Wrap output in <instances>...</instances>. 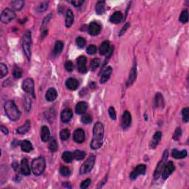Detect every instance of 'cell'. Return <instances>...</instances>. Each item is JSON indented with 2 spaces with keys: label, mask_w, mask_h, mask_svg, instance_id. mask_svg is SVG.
<instances>
[{
  "label": "cell",
  "mask_w": 189,
  "mask_h": 189,
  "mask_svg": "<svg viewBox=\"0 0 189 189\" xmlns=\"http://www.w3.org/2000/svg\"><path fill=\"white\" fill-rule=\"evenodd\" d=\"M110 49V44H109V41H104L102 42V44L100 45L99 47V52L101 56H104V55L108 53Z\"/></svg>",
  "instance_id": "cell-25"
},
{
  "label": "cell",
  "mask_w": 189,
  "mask_h": 189,
  "mask_svg": "<svg viewBox=\"0 0 189 189\" xmlns=\"http://www.w3.org/2000/svg\"><path fill=\"white\" fill-rule=\"evenodd\" d=\"M30 128H31V122H30V120H27L23 126L17 128L16 132L19 135H24L29 132Z\"/></svg>",
  "instance_id": "cell-28"
},
{
  "label": "cell",
  "mask_w": 189,
  "mask_h": 189,
  "mask_svg": "<svg viewBox=\"0 0 189 189\" xmlns=\"http://www.w3.org/2000/svg\"><path fill=\"white\" fill-rule=\"evenodd\" d=\"M179 22H182V23L185 24L187 23L188 21V12L187 10H184L182 11V13L180 14V16H179Z\"/></svg>",
  "instance_id": "cell-37"
},
{
  "label": "cell",
  "mask_w": 189,
  "mask_h": 189,
  "mask_svg": "<svg viewBox=\"0 0 189 189\" xmlns=\"http://www.w3.org/2000/svg\"><path fill=\"white\" fill-rule=\"evenodd\" d=\"M100 64H101V61H100L99 58H95L94 59H92V61L91 62V69L92 70H94L100 66Z\"/></svg>",
  "instance_id": "cell-46"
},
{
  "label": "cell",
  "mask_w": 189,
  "mask_h": 189,
  "mask_svg": "<svg viewBox=\"0 0 189 189\" xmlns=\"http://www.w3.org/2000/svg\"><path fill=\"white\" fill-rule=\"evenodd\" d=\"M73 118V111L70 109H65L61 111V121L66 124V123L69 122Z\"/></svg>",
  "instance_id": "cell-16"
},
{
  "label": "cell",
  "mask_w": 189,
  "mask_h": 189,
  "mask_svg": "<svg viewBox=\"0 0 189 189\" xmlns=\"http://www.w3.org/2000/svg\"><path fill=\"white\" fill-rule=\"evenodd\" d=\"M92 121V118L90 115H84L81 118V122L84 124H89Z\"/></svg>",
  "instance_id": "cell-43"
},
{
  "label": "cell",
  "mask_w": 189,
  "mask_h": 189,
  "mask_svg": "<svg viewBox=\"0 0 189 189\" xmlns=\"http://www.w3.org/2000/svg\"><path fill=\"white\" fill-rule=\"evenodd\" d=\"M84 2L82 1V0H74V1H72L71 4L75 7H80L81 6V5L84 4Z\"/></svg>",
  "instance_id": "cell-52"
},
{
  "label": "cell",
  "mask_w": 189,
  "mask_h": 189,
  "mask_svg": "<svg viewBox=\"0 0 189 189\" xmlns=\"http://www.w3.org/2000/svg\"><path fill=\"white\" fill-rule=\"evenodd\" d=\"M58 97V92L55 88H50L45 94V98L47 101H54Z\"/></svg>",
  "instance_id": "cell-18"
},
{
  "label": "cell",
  "mask_w": 189,
  "mask_h": 189,
  "mask_svg": "<svg viewBox=\"0 0 189 189\" xmlns=\"http://www.w3.org/2000/svg\"><path fill=\"white\" fill-rule=\"evenodd\" d=\"M181 135H182V129H181V128L178 127L176 128L175 132L173 136V138L176 140V141H177V140H179V137H181Z\"/></svg>",
  "instance_id": "cell-49"
},
{
  "label": "cell",
  "mask_w": 189,
  "mask_h": 189,
  "mask_svg": "<svg viewBox=\"0 0 189 189\" xmlns=\"http://www.w3.org/2000/svg\"><path fill=\"white\" fill-rule=\"evenodd\" d=\"M85 156H86V153L83 151L81 150H75L74 152H73V157H74V159H75L76 160H82L83 159H84Z\"/></svg>",
  "instance_id": "cell-36"
},
{
  "label": "cell",
  "mask_w": 189,
  "mask_h": 189,
  "mask_svg": "<svg viewBox=\"0 0 189 189\" xmlns=\"http://www.w3.org/2000/svg\"><path fill=\"white\" fill-rule=\"evenodd\" d=\"M21 172L22 174L25 176L31 174V168H30L27 158L22 159V162H21Z\"/></svg>",
  "instance_id": "cell-15"
},
{
  "label": "cell",
  "mask_w": 189,
  "mask_h": 189,
  "mask_svg": "<svg viewBox=\"0 0 189 189\" xmlns=\"http://www.w3.org/2000/svg\"><path fill=\"white\" fill-rule=\"evenodd\" d=\"M5 111L10 120L16 121L20 118L21 112L13 101H7L5 104Z\"/></svg>",
  "instance_id": "cell-2"
},
{
  "label": "cell",
  "mask_w": 189,
  "mask_h": 189,
  "mask_svg": "<svg viewBox=\"0 0 189 189\" xmlns=\"http://www.w3.org/2000/svg\"><path fill=\"white\" fill-rule=\"evenodd\" d=\"M111 73H112V68L111 67H107L104 70L102 73V75L101 76V79H100V82L101 84H105L107 81L110 78Z\"/></svg>",
  "instance_id": "cell-17"
},
{
  "label": "cell",
  "mask_w": 189,
  "mask_h": 189,
  "mask_svg": "<svg viewBox=\"0 0 189 189\" xmlns=\"http://www.w3.org/2000/svg\"><path fill=\"white\" fill-rule=\"evenodd\" d=\"M14 166V169L16 170V171L17 169H19V165L16 163V162H14V166Z\"/></svg>",
  "instance_id": "cell-56"
},
{
  "label": "cell",
  "mask_w": 189,
  "mask_h": 189,
  "mask_svg": "<svg viewBox=\"0 0 189 189\" xmlns=\"http://www.w3.org/2000/svg\"><path fill=\"white\" fill-rule=\"evenodd\" d=\"M109 115L110 116V118L112 119V120H116L117 118V115H116V111H115V109H114V107H109Z\"/></svg>",
  "instance_id": "cell-50"
},
{
  "label": "cell",
  "mask_w": 189,
  "mask_h": 189,
  "mask_svg": "<svg viewBox=\"0 0 189 189\" xmlns=\"http://www.w3.org/2000/svg\"><path fill=\"white\" fill-rule=\"evenodd\" d=\"M66 86L69 90H75L78 86V81L77 79L69 78L66 81Z\"/></svg>",
  "instance_id": "cell-22"
},
{
  "label": "cell",
  "mask_w": 189,
  "mask_h": 189,
  "mask_svg": "<svg viewBox=\"0 0 189 189\" xmlns=\"http://www.w3.org/2000/svg\"><path fill=\"white\" fill-rule=\"evenodd\" d=\"M64 49V43L61 41H57L55 44L54 53L56 55L60 54Z\"/></svg>",
  "instance_id": "cell-35"
},
{
  "label": "cell",
  "mask_w": 189,
  "mask_h": 189,
  "mask_svg": "<svg viewBox=\"0 0 189 189\" xmlns=\"http://www.w3.org/2000/svg\"><path fill=\"white\" fill-rule=\"evenodd\" d=\"M73 22H74V14H73V10L69 9V10H67V13H66L65 26L67 27H70L73 25Z\"/></svg>",
  "instance_id": "cell-21"
},
{
  "label": "cell",
  "mask_w": 189,
  "mask_h": 189,
  "mask_svg": "<svg viewBox=\"0 0 189 189\" xmlns=\"http://www.w3.org/2000/svg\"><path fill=\"white\" fill-rule=\"evenodd\" d=\"M47 7H48V4H47V2L41 3V5H40V6H39V8H40V10L41 11L46 10L47 9Z\"/></svg>",
  "instance_id": "cell-54"
},
{
  "label": "cell",
  "mask_w": 189,
  "mask_h": 189,
  "mask_svg": "<svg viewBox=\"0 0 189 189\" xmlns=\"http://www.w3.org/2000/svg\"><path fill=\"white\" fill-rule=\"evenodd\" d=\"M13 75L15 78H20L22 76V70L20 67L15 66L13 69Z\"/></svg>",
  "instance_id": "cell-39"
},
{
  "label": "cell",
  "mask_w": 189,
  "mask_h": 189,
  "mask_svg": "<svg viewBox=\"0 0 189 189\" xmlns=\"http://www.w3.org/2000/svg\"><path fill=\"white\" fill-rule=\"evenodd\" d=\"M104 135V127L101 122H96L93 126V138L90 143L92 149L96 150L101 148L103 145V139Z\"/></svg>",
  "instance_id": "cell-1"
},
{
  "label": "cell",
  "mask_w": 189,
  "mask_h": 189,
  "mask_svg": "<svg viewBox=\"0 0 189 189\" xmlns=\"http://www.w3.org/2000/svg\"><path fill=\"white\" fill-rule=\"evenodd\" d=\"M7 73H8V69L7 66L3 63L0 64V77L4 78L7 74Z\"/></svg>",
  "instance_id": "cell-41"
},
{
  "label": "cell",
  "mask_w": 189,
  "mask_h": 189,
  "mask_svg": "<svg viewBox=\"0 0 189 189\" xmlns=\"http://www.w3.org/2000/svg\"><path fill=\"white\" fill-rule=\"evenodd\" d=\"M73 140L78 143H82L85 141V132L82 128H77L73 133Z\"/></svg>",
  "instance_id": "cell-12"
},
{
  "label": "cell",
  "mask_w": 189,
  "mask_h": 189,
  "mask_svg": "<svg viewBox=\"0 0 189 189\" xmlns=\"http://www.w3.org/2000/svg\"><path fill=\"white\" fill-rule=\"evenodd\" d=\"M24 108H25L26 111H29L31 109V98L29 96L26 95L25 98H24Z\"/></svg>",
  "instance_id": "cell-45"
},
{
  "label": "cell",
  "mask_w": 189,
  "mask_h": 189,
  "mask_svg": "<svg viewBox=\"0 0 189 189\" xmlns=\"http://www.w3.org/2000/svg\"><path fill=\"white\" fill-rule=\"evenodd\" d=\"M96 51H97V47H96L95 45L91 44L86 48V52L90 55H94L96 52Z\"/></svg>",
  "instance_id": "cell-47"
},
{
  "label": "cell",
  "mask_w": 189,
  "mask_h": 189,
  "mask_svg": "<svg viewBox=\"0 0 189 189\" xmlns=\"http://www.w3.org/2000/svg\"><path fill=\"white\" fill-rule=\"evenodd\" d=\"M45 167H46V162L42 157L34 159L31 162L32 171L36 176H39L43 174L45 170Z\"/></svg>",
  "instance_id": "cell-3"
},
{
  "label": "cell",
  "mask_w": 189,
  "mask_h": 189,
  "mask_svg": "<svg viewBox=\"0 0 189 189\" xmlns=\"http://www.w3.org/2000/svg\"><path fill=\"white\" fill-rule=\"evenodd\" d=\"M0 130H1V132H3L5 135H8V130H7V128L6 127H5V126H1V127H0Z\"/></svg>",
  "instance_id": "cell-55"
},
{
  "label": "cell",
  "mask_w": 189,
  "mask_h": 189,
  "mask_svg": "<svg viewBox=\"0 0 189 189\" xmlns=\"http://www.w3.org/2000/svg\"><path fill=\"white\" fill-rule=\"evenodd\" d=\"M168 156H169V152H168L167 150H166L165 152H164L163 156H162L161 160L158 162V166H157V168L155 169V171H154V177L155 179H158L159 177H160V174H161L162 170H163L164 166H165L166 165V162L168 159Z\"/></svg>",
  "instance_id": "cell-8"
},
{
  "label": "cell",
  "mask_w": 189,
  "mask_h": 189,
  "mask_svg": "<svg viewBox=\"0 0 189 189\" xmlns=\"http://www.w3.org/2000/svg\"><path fill=\"white\" fill-rule=\"evenodd\" d=\"M69 136H70V132L68 128H64L60 132V137L62 141H67L69 138Z\"/></svg>",
  "instance_id": "cell-38"
},
{
  "label": "cell",
  "mask_w": 189,
  "mask_h": 189,
  "mask_svg": "<svg viewBox=\"0 0 189 189\" xmlns=\"http://www.w3.org/2000/svg\"><path fill=\"white\" fill-rule=\"evenodd\" d=\"M182 115H183V121L185 123H188L189 120V109L188 107H186V108L183 109Z\"/></svg>",
  "instance_id": "cell-42"
},
{
  "label": "cell",
  "mask_w": 189,
  "mask_h": 189,
  "mask_svg": "<svg viewBox=\"0 0 189 189\" xmlns=\"http://www.w3.org/2000/svg\"><path fill=\"white\" fill-rule=\"evenodd\" d=\"M88 109V103L84 101H81L77 103L76 107H75V111L77 114L82 115L86 112V111Z\"/></svg>",
  "instance_id": "cell-20"
},
{
  "label": "cell",
  "mask_w": 189,
  "mask_h": 189,
  "mask_svg": "<svg viewBox=\"0 0 189 189\" xmlns=\"http://www.w3.org/2000/svg\"><path fill=\"white\" fill-rule=\"evenodd\" d=\"M60 174L64 177H69L71 174V171L70 169H69L68 167H66V166H61L60 168Z\"/></svg>",
  "instance_id": "cell-40"
},
{
  "label": "cell",
  "mask_w": 189,
  "mask_h": 189,
  "mask_svg": "<svg viewBox=\"0 0 189 189\" xmlns=\"http://www.w3.org/2000/svg\"><path fill=\"white\" fill-rule=\"evenodd\" d=\"M187 154H188V152L186 150L179 151L176 149H174L171 152V155L175 159H183L186 158Z\"/></svg>",
  "instance_id": "cell-26"
},
{
  "label": "cell",
  "mask_w": 189,
  "mask_h": 189,
  "mask_svg": "<svg viewBox=\"0 0 189 189\" xmlns=\"http://www.w3.org/2000/svg\"><path fill=\"white\" fill-rule=\"evenodd\" d=\"M21 149L24 152H31L33 149V146L31 143V141H27V140H24L21 142L20 143Z\"/></svg>",
  "instance_id": "cell-23"
},
{
  "label": "cell",
  "mask_w": 189,
  "mask_h": 189,
  "mask_svg": "<svg viewBox=\"0 0 189 189\" xmlns=\"http://www.w3.org/2000/svg\"><path fill=\"white\" fill-rule=\"evenodd\" d=\"M105 6H106V2L104 1L98 2V3L96 4L95 6V10L97 14L98 15L103 14V13L105 12Z\"/></svg>",
  "instance_id": "cell-30"
},
{
  "label": "cell",
  "mask_w": 189,
  "mask_h": 189,
  "mask_svg": "<svg viewBox=\"0 0 189 189\" xmlns=\"http://www.w3.org/2000/svg\"><path fill=\"white\" fill-rule=\"evenodd\" d=\"M64 67H65L66 70L70 73V72L73 71V69H74V65H73V62L70 61H68L66 62L65 64H64Z\"/></svg>",
  "instance_id": "cell-48"
},
{
  "label": "cell",
  "mask_w": 189,
  "mask_h": 189,
  "mask_svg": "<svg viewBox=\"0 0 189 189\" xmlns=\"http://www.w3.org/2000/svg\"><path fill=\"white\" fill-rule=\"evenodd\" d=\"M90 183H91V179H85L84 181H83L82 183H81V188H83V189H86L89 186H90Z\"/></svg>",
  "instance_id": "cell-51"
},
{
  "label": "cell",
  "mask_w": 189,
  "mask_h": 189,
  "mask_svg": "<svg viewBox=\"0 0 189 189\" xmlns=\"http://www.w3.org/2000/svg\"><path fill=\"white\" fill-rule=\"evenodd\" d=\"M13 8L16 10H20L24 5V2L22 0H16V1H13L11 2Z\"/></svg>",
  "instance_id": "cell-34"
},
{
  "label": "cell",
  "mask_w": 189,
  "mask_h": 189,
  "mask_svg": "<svg viewBox=\"0 0 189 189\" xmlns=\"http://www.w3.org/2000/svg\"><path fill=\"white\" fill-rule=\"evenodd\" d=\"M155 105L157 107H161L163 108L164 107V99L162 94L158 93L155 96Z\"/></svg>",
  "instance_id": "cell-32"
},
{
  "label": "cell",
  "mask_w": 189,
  "mask_h": 189,
  "mask_svg": "<svg viewBox=\"0 0 189 189\" xmlns=\"http://www.w3.org/2000/svg\"><path fill=\"white\" fill-rule=\"evenodd\" d=\"M16 18V14L13 10L10 8H6L3 10L1 16H0V19L1 22L4 24H8L10 23L12 20H14Z\"/></svg>",
  "instance_id": "cell-6"
},
{
  "label": "cell",
  "mask_w": 189,
  "mask_h": 189,
  "mask_svg": "<svg viewBox=\"0 0 189 189\" xmlns=\"http://www.w3.org/2000/svg\"><path fill=\"white\" fill-rule=\"evenodd\" d=\"M132 115L128 111H125L123 114L121 119V126L124 129H126L131 125Z\"/></svg>",
  "instance_id": "cell-11"
},
{
  "label": "cell",
  "mask_w": 189,
  "mask_h": 189,
  "mask_svg": "<svg viewBox=\"0 0 189 189\" xmlns=\"http://www.w3.org/2000/svg\"><path fill=\"white\" fill-rule=\"evenodd\" d=\"M175 170V166L173 162L169 161L164 166L163 170L162 171V177L163 179H166L170 175L172 174Z\"/></svg>",
  "instance_id": "cell-9"
},
{
  "label": "cell",
  "mask_w": 189,
  "mask_h": 189,
  "mask_svg": "<svg viewBox=\"0 0 189 189\" xmlns=\"http://www.w3.org/2000/svg\"><path fill=\"white\" fill-rule=\"evenodd\" d=\"M48 148L50 149V151L51 152L54 153L56 152H57L58 150V143L57 141H56V139L54 138H51L49 141L48 143Z\"/></svg>",
  "instance_id": "cell-31"
},
{
  "label": "cell",
  "mask_w": 189,
  "mask_h": 189,
  "mask_svg": "<svg viewBox=\"0 0 189 189\" xmlns=\"http://www.w3.org/2000/svg\"><path fill=\"white\" fill-rule=\"evenodd\" d=\"M77 65H78V69L82 74H84L87 72L86 68V58L85 56H80L77 60Z\"/></svg>",
  "instance_id": "cell-13"
},
{
  "label": "cell",
  "mask_w": 189,
  "mask_h": 189,
  "mask_svg": "<svg viewBox=\"0 0 189 189\" xmlns=\"http://www.w3.org/2000/svg\"><path fill=\"white\" fill-rule=\"evenodd\" d=\"M22 87L26 93L35 98V89H34L35 87H34V81L33 79L31 78L25 79L22 83Z\"/></svg>",
  "instance_id": "cell-7"
},
{
  "label": "cell",
  "mask_w": 189,
  "mask_h": 189,
  "mask_svg": "<svg viewBox=\"0 0 189 189\" xmlns=\"http://www.w3.org/2000/svg\"><path fill=\"white\" fill-rule=\"evenodd\" d=\"M145 171H146V166L144 165V164L138 165L132 171V173L130 174V179H132V180L137 179V177H138V176L144 174L145 173Z\"/></svg>",
  "instance_id": "cell-10"
},
{
  "label": "cell",
  "mask_w": 189,
  "mask_h": 189,
  "mask_svg": "<svg viewBox=\"0 0 189 189\" xmlns=\"http://www.w3.org/2000/svg\"><path fill=\"white\" fill-rule=\"evenodd\" d=\"M101 31V27L97 22H92L89 26L88 32L91 36H97Z\"/></svg>",
  "instance_id": "cell-14"
},
{
  "label": "cell",
  "mask_w": 189,
  "mask_h": 189,
  "mask_svg": "<svg viewBox=\"0 0 189 189\" xmlns=\"http://www.w3.org/2000/svg\"><path fill=\"white\" fill-rule=\"evenodd\" d=\"M123 19V14L120 11H116L110 16V22L113 24H118Z\"/></svg>",
  "instance_id": "cell-27"
},
{
  "label": "cell",
  "mask_w": 189,
  "mask_h": 189,
  "mask_svg": "<svg viewBox=\"0 0 189 189\" xmlns=\"http://www.w3.org/2000/svg\"><path fill=\"white\" fill-rule=\"evenodd\" d=\"M31 33L30 31H27V33L24 34L23 38H22V49H23L24 55H25V56L28 60L31 59Z\"/></svg>",
  "instance_id": "cell-4"
},
{
  "label": "cell",
  "mask_w": 189,
  "mask_h": 189,
  "mask_svg": "<svg viewBox=\"0 0 189 189\" xmlns=\"http://www.w3.org/2000/svg\"><path fill=\"white\" fill-rule=\"evenodd\" d=\"M162 137V133L161 132H157L155 134H154V136H153V141L151 143V147L152 149H154L157 145H158L159 142L160 141Z\"/></svg>",
  "instance_id": "cell-29"
},
{
  "label": "cell",
  "mask_w": 189,
  "mask_h": 189,
  "mask_svg": "<svg viewBox=\"0 0 189 189\" xmlns=\"http://www.w3.org/2000/svg\"><path fill=\"white\" fill-rule=\"evenodd\" d=\"M75 41H76L77 46H78L79 48H83V47H84L86 43L85 39H84L83 37H78L76 39V40H75Z\"/></svg>",
  "instance_id": "cell-44"
},
{
  "label": "cell",
  "mask_w": 189,
  "mask_h": 189,
  "mask_svg": "<svg viewBox=\"0 0 189 189\" xmlns=\"http://www.w3.org/2000/svg\"><path fill=\"white\" fill-rule=\"evenodd\" d=\"M95 162V156L93 154H91L89 158L85 160L84 163L80 168V174H85L90 172L92 169L93 166Z\"/></svg>",
  "instance_id": "cell-5"
},
{
  "label": "cell",
  "mask_w": 189,
  "mask_h": 189,
  "mask_svg": "<svg viewBox=\"0 0 189 189\" xmlns=\"http://www.w3.org/2000/svg\"><path fill=\"white\" fill-rule=\"evenodd\" d=\"M73 158H74L73 153H71L70 152H64L62 154V159H63L64 162H67V163L72 162Z\"/></svg>",
  "instance_id": "cell-33"
},
{
  "label": "cell",
  "mask_w": 189,
  "mask_h": 189,
  "mask_svg": "<svg viewBox=\"0 0 189 189\" xmlns=\"http://www.w3.org/2000/svg\"><path fill=\"white\" fill-rule=\"evenodd\" d=\"M136 78H137V66H136L135 64H134L133 67L132 68L131 71H130L129 76H128L127 82H126L127 86H131V85L135 82Z\"/></svg>",
  "instance_id": "cell-19"
},
{
  "label": "cell",
  "mask_w": 189,
  "mask_h": 189,
  "mask_svg": "<svg viewBox=\"0 0 189 189\" xmlns=\"http://www.w3.org/2000/svg\"><path fill=\"white\" fill-rule=\"evenodd\" d=\"M50 137V132L49 128L46 126L41 127V139L43 142H47L49 141Z\"/></svg>",
  "instance_id": "cell-24"
},
{
  "label": "cell",
  "mask_w": 189,
  "mask_h": 189,
  "mask_svg": "<svg viewBox=\"0 0 189 189\" xmlns=\"http://www.w3.org/2000/svg\"><path fill=\"white\" fill-rule=\"evenodd\" d=\"M129 26H130V24L128 23V22H127V23H126L125 25H124V27H123V28L121 29V31H120V33H119V35H120V36L124 35V33H125V32L126 31V30H127L128 28L129 27Z\"/></svg>",
  "instance_id": "cell-53"
}]
</instances>
